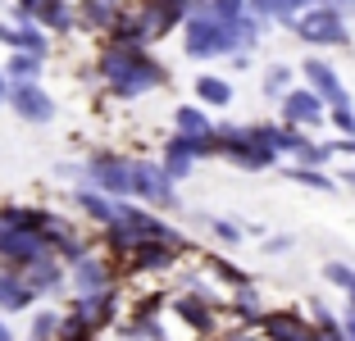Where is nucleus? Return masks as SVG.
<instances>
[{"label":"nucleus","mask_w":355,"mask_h":341,"mask_svg":"<svg viewBox=\"0 0 355 341\" xmlns=\"http://www.w3.org/2000/svg\"><path fill=\"white\" fill-rule=\"evenodd\" d=\"M296 32L314 46H346V23H342V14L328 10V5H310V10L296 19Z\"/></svg>","instance_id":"nucleus-4"},{"label":"nucleus","mask_w":355,"mask_h":341,"mask_svg":"<svg viewBox=\"0 0 355 341\" xmlns=\"http://www.w3.org/2000/svg\"><path fill=\"white\" fill-rule=\"evenodd\" d=\"M328 10H337V14H355V0H333Z\"/></svg>","instance_id":"nucleus-35"},{"label":"nucleus","mask_w":355,"mask_h":341,"mask_svg":"<svg viewBox=\"0 0 355 341\" xmlns=\"http://www.w3.org/2000/svg\"><path fill=\"white\" fill-rule=\"evenodd\" d=\"M0 341H14V332H10V323L0 319Z\"/></svg>","instance_id":"nucleus-37"},{"label":"nucleus","mask_w":355,"mask_h":341,"mask_svg":"<svg viewBox=\"0 0 355 341\" xmlns=\"http://www.w3.org/2000/svg\"><path fill=\"white\" fill-rule=\"evenodd\" d=\"M232 305H237V314H246V319H255V314H260V305H255V291H241Z\"/></svg>","instance_id":"nucleus-34"},{"label":"nucleus","mask_w":355,"mask_h":341,"mask_svg":"<svg viewBox=\"0 0 355 341\" xmlns=\"http://www.w3.org/2000/svg\"><path fill=\"white\" fill-rule=\"evenodd\" d=\"M114 19H119L114 0H83V5L73 10V23H83V28H92V32H110Z\"/></svg>","instance_id":"nucleus-12"},{"label":"nucleus","mask_w":355,"mask_h":341,"mask_svg":"<svg viewBox=\"0 0 355 341\" xmlns=\"http://www.w3.org/2000/svg\"><path fill=\"white\" fill-rule=\"evenodd\" d=\"M5 105H10L19 119H28V123H51V119H55V100L37 82H10Z\"/></svg>","instance_id":"nucleus-5"},{"label":"nucleus","mask_w":355,"mask_h":341,"mask_svg":"<svg viewBox=\"0 0 355 341\" xmlns=\"http://www.w3.org/2000/svg\"><path fill=\"white\" fill-rule=\"evenodd\" d=\"M55 332H60V314L55 310H37L32 314V328H28L32 341H55Z\"/></svg>","instance_id":"nucleus-23"},{"label":"nucleus","mask_w":355,"mask_h":341,"mask_svg":"<svg viewBox=\"0 0 355 341\" xmlns=\"http://www.w3.org/2000/svg\"><path fill=\"white\" fill-rule=\"evenodd\" d=\"M32 300H37V296H32V287L19 278V273H14V269H0V310H5V314H19V310H28Z\"/></svg>","instance_id":"nucleus-11"},{"label":"nucleus","mask_w":355,"mask_h":341,"mask_svg":"<svg viewBox=\"0 0 355 341\" xmlns=\"http://www.w3.org/2000/svg\"><path fill=\"white\" fill-rule=\"evenodd\" d=\"M305 78H310V91L319 96V100H346V91H342V82H337V73L328 69L324 60H305Z\"/></svg>","instance_id":"nucleus-13"},{"label":"nucleus","mask_w":355,"mask_h":341,"mask_svg":"<svg viewBox=\"0 0 355 341\" xmlns=\"http://www.w3.org/2000/svg\"><path fill=\"white\" fill-rule=\"evenodd\" d=\"M19 278L32 287V296H46V291H60V287H64V264H60L55 255H51V259H37L32 269L19 273Z\"/></svg>","instance_id":"nucleus-10"},{"label":"nucleus","mask_w":355,"mask_h":341,"mask_svg":"<svg viewBox=\"0 0 355 341\" xmlns=\"http://www.w3.org/2000/svg\"><path fill=\"white\" fill-rule=\"evenodd\" d=\"M10 51H23V55L46 60V55H51V42H46V32L37 28V23H14V46H10Z\"/></svg>","instance_id":"nucleus-17"},{"label":"nucleus","mask_w":355,"mask_h":341,"mask_svg":"<svg viewBox=\"0 0 355 341\" xmlns=\"http://www.w3.org/2000/svg\"><path fill=\"white\" fill-rule=\"evenodd\" d=\"M333 123L342 128L346 137H355V110H351V100H337L333 105Z\"/></svg>","instance_id":"nucleus-29"},{"label":"nucleus","mask_w":355,"mask_h":341,"mask_svg":"<svg viewBox=\"0 0 355 341\" xmlns=\"http://www.w3.org/2000/svg\"><path fill=\"white\" fill-rule=\"evenodd\" d=\"M209 227H214V237H219V241H241V227L232 223V218H209Z\"/></svg>","instance_id":"nucleus-30"},{"label":"nucleus","mask_w":355,"mask_h":341,"mask_svg":"<svg viewBox=\"0 0 355 341\" xmlns=\"http://www.w3.org/2000/svg\"><path fill=\"white\" fill-rule=\"evenodd\" d=\"M264 337L269 341H310V328L296 314H264Z\"/></svg>","instance_id":"nucleus-15"},{"label":"nucleus","mask_w":355,"mask_h":341,"mask_svg":"<svg viewBox=\"0 0 355 341\" xmlns=\"http://www.w3.org/2000/svg\"><path fill=\"white\" fill-rule=\"evenodd\" d=\"M37 5H42V0H14V19L19 23H37Z\"/></svg>","instance_id":"nucleus-32"},{"label":"nucleus","mask_w":355,"mask_h":341,"mask_svg":"<svg viewBox=\"0 0 355 341\" xmlns=\"http://www.w3.org/2000/svg\"><path fill=\"white\" fill-rule=\"evenodd\" d=\"M114 305H119L114 291H92V296H78L73 300V314L96 332V328H105V323L114 319Z\"/></svg>","instance_id":"nucleus-8"},{"label":"nucleus","mask_w":355,"mask_h":341,"mask_svg":"<svg viewBox=\"0 0 355 341\" xmlns=\"http://www.w3.org/2000/svg\"><path fill=\"white\" fill-rule=\"evenodd\" d=\"M5 96H10V78L0 73V105H5Z\"/></svg>","instance_id":"nucleus-36"},{"label":"nucleus","mask_w":355,"mask_h":341,"mask_svg":"<svg viewBox=\"0 0 355 341\" xmlns=\"http://www.w3.org/2000/svg\"><path fill=\"white\" fill-rule=\"evenodd\" d=\"M42 64L46 60H37V55H23V51H10V60H5V78H10V82H37V78H42Z\"/></svg>","instance_id":"nucleus-18"},{"label":"nucleus","mask_w":355,"mask_h":341,"mask_svg":"<svg viewBox=\"0 0 355 341\" xmlns=\"http://www.w3.org/2000/svg\"><path fill=\"white\" fill-rule=\"evenodd\" d=\"M73 200H78V209H83V214L96 218V223H114V214H119V200L101 196V191H92V186H78Z\"/></svg>","instance_id":"nucleus-16"},{"label":"nucleus","mask_w":355,"mask_h":341,"mask_svg":"<svg viewBox=\"0 0 355 341\" xmlns=\"http://www.w3.org/2000/svg\"><path fill=\"white\" fill-rule=\"evenodd\" d=\"M128 255L137 259V269H168L173 264V246H164V241H141Z\"/></svg>","instance_id":"nucleus-20"},{"label":"nucleus","mask_w":355,"mask_h":341,"mask_svg":"<svg viewBox=\"0 0 355 341\" xmlns=\"http://www.w3.org/2000/svg\"><path fill=\"white\" fill-rule=\"evenodd\" d=\"M196 96H200V105H228L232 100V87L223 82V78H196Z\"/></svg>","instance_id":"nucleus-22"},{"label":"nucleus","mask_w":355,"mask_h":341,"mask_svg":"<svg viewBox=\"0 0 355 341\" xmlns=\"http://www.w3.org/2000/svg\"><path fill=\"white\" fill-rule=\"evenodd\" d=\"M132 196L146 200V205H164V209L178 205L173 177H168L159 164H150V159H132Z\"/></svg>","instance_id":"nucleus-3"},{"label":"nucleus","mask_w":355,"mask_h":341,"mask_svg":"<svg viewBox=\"0 0 355 341\" xmlns=\"http://www.w3.org/2000/svg\"><path fill=\"white\" fill-rule=\"evenodd\" d=\"M73 287H78V296H92V291H110V269H105V259H96V255L73 259Z\"/></svg>","instance_id":"nucleus-9"},{"label":"nucleus","mask_w":355,"mask_h":341,"mask_svg":"<svg viewBox=\"0 0 355 341\" xmlns=\"http://www.w3.org/2000/svg\"><path fill=\"white\" fill-rule=\"evenodd\" d=\"M246 14L251 19H273L278 14V0H246Z\"/></svg>","instance_id":"nucleus-31"},{"label":"nucleus","mask_w":355,"mask_h":341,"mask_svg":"<svg viewBox=\"0 0 355 341\" xmlns=\"http://www.w3.org/2000/svg\"><path fill=\"white\" fill-rule=\"evenodd\" d=\"M328 155H333V146H310V141H305L301 150H296L301 168H319V164H328Z\"/></svg>","instance_id":"nucleus-26"},{"label":"nucleus","mask_w":355,"mask_h":341,"mask_svg":"<svg viewBox=\"0 0 355 341\" xmlns=\"http://www.w3.org/2000/svg\"><path fill=\"white\" fill-rule=\"evenodd\" d=\"M282 119H287V123H319V119H324V100H319V96L310 91V87H301V91H287L282 96Z\"/></svg>","instance_id":"nucleus-7"},{"label":"nucleus","mask_w":355,"mask_h":341,"mask_svg":"<svg viewBox=\"0 0 355 341\" xmlns=\"http://www.w3.org/2000/svg\"><path fill=\"white\" fill-rule=\"evenodd\" d=\"M37 28L42 32H73V5L69 0H42L37 5Z\"/></svg>","instance_id":"nucleus-14"},{"label":"nucleus","mask_w":355,"mask_h":341,"mask_svg":"<svg viewBox=\"0 0 355 341\" xmlns=\"http://www.w3.org/2000/svg\"><path fill=\"white\" fill-rule=\"evenodd\" d=\"M292 177H296L301 186H314V191H337V186L328 182V177L319 173V168H301V164H296V168H292Z\"/></svg>","instance_id":"nucleus-27"},{"label":"nucleus","mask_w":355,"mask_h":341,"mask_svg":"<svg viewBox=\"0 0 355 341\" xmlns=\"http://www.w3.org/2000/svg\"><path fill=\"white\" fill-rule=\"evenodd\" d=\"M101 78L119 100H137V96L155 91L164 82V69L150 60L141 46H110L101 55Z\"/></svg>","instance_id":"nucleus-1"},{"label":"nucleus","mask_w":355,"mask_h":341,"mask_svg":"<svg viewBox=\"0 0 355 341\" xmlns=\"http://www.w3.org/2000/svg\"><path fill=\"white\" fill-rule=\"evenodd\" d=\"M173 310L182 314V319H187L196 332H214V319H209V305H196L191 296H178V305H173Z\"/></svg>","instance_id":"nucleus-21"},{"label":"nucleus","mask_w":355,"mask_h":341,"mask_svg":"<svg viewBox=\"0 0 355 341\" xmlns=\"http://www.w3.org/2000/svg\"><path fill=\"white\" fill-rule=\"evenodd\" d=\"M83 177L92 182V191L110 200H132V159L114 155V150H101L83 164Z\"/></svg>","instance_id":"nucleus-2"},{"label":"nucleus","mask_w":355,"mask_h":341,"mask_svg":"<svg viewBox=\"0 0 355 341\" xmlns=\"http://www.w3.org/2000/svg\"><path fill=\"white\" fill-rule=\"evenodd\" d=\"M324 278H328V282H337L342 291H351V300H355V269H346L342 259H333V264H324Z\"/></svg>","instance_id":"nucleus-25"},{"label":"nucleus","mask_w":355,"mask_h":341,"mask_svg":"<svg viewBox=\"0 0 355 341\" xmlns=\"http://www.w3.org/2000/svg\"><path fill=\"white\" fill-rule=\"evenodd\" d=\"M337 328H342V337H346V341H355V300H346L342 323H337Z\"/></svg>","instance_id":"nucleus-33"},{"label":"nucleus","mask_w":355,"mask_h":341,"mask_svg":"<svg viewBox=\"0 0 355 341\" xmlns=\"http://www.w3.org/2000/svg\"><path fill=\"white\" fill-rule=\"evenodd\" d=\"M310 5H314V0H278V14H273V19H278V23H296Z\"/></svg>","instance_id":"nucleus-28"},{"label":"nucleus","mask_w":355,"mask_h":341,"mask_svg":"<svg viewBox=\"0 0 355 341\" xmlns=\"http://www.w3.org/2000/svg\"><path fill=\"white\" fill-rule=\"evenodd\" d=\"M182 19H187V10H182L178 0H146V5L137 10V23H141V32H146V42L150 37H164V32L178 28Z\"/></svg>","instance_id":"nucleus-6"},{"label":"nucleus","mask_w":355,"mask_h":341,"mask_svg":"<svg viewBox=\"0 0 355 341\" xmlns=\"http://www.w3.org/2000/svg\"><path fill=\"white\" fill-rule=\"evenodd\" d=\"M287 87H292V69L273 64V69L264 73V96H287Z\"/></svg>","instance_id":"nucleus-24"},{"label":"nucleus","mask_w":355,"mask_h":341,"mask_svg":"<svg viewBox=\"0 0 355 341\" xmlns=\"http://www.w3.org/2000/svg\"><path fill=\"white\" fill-rule=\"evenodd\" d=\"M178 123V137H214V123H209V114L196 110V105H182V110L173 114Z\"/></svg>","instance_id":"nucleus-19"}]
</instances>
